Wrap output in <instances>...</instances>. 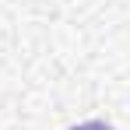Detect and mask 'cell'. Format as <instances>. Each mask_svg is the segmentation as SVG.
Listing matches in <instances>:
<instances>
[{"label":"cell","instance_id":"obj_1","mask_svg":"<svg viewBox=\"0 0 130 130\" xmlns=\"http://www.w3.org/2000/svg\"><path fill=\"white\" fill-rule=\"evenodd\" d=\"M70 130H112V127L102 123V120H88V123H77V127H70Z\"/></svg>","mask_w":130,"mask_h":130}]
</instances>
